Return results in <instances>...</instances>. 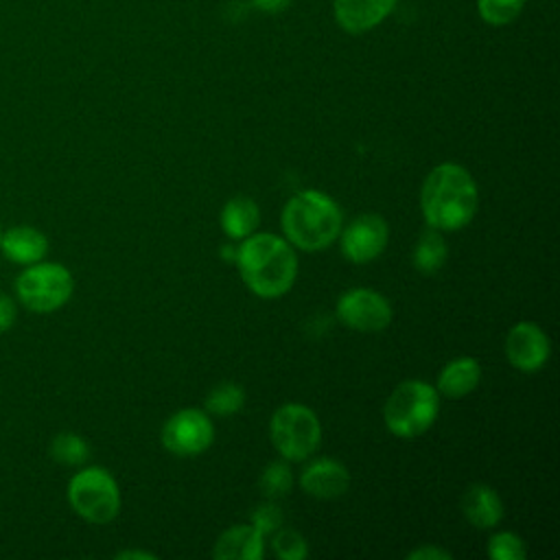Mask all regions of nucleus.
I'll return each mask as SVG.
<instances>
[{
	"label": "nucleus",
	"mask_w": 560,
	"mask_h": 560,
	"mask_svg": "<svg viewBox=\"0 0 560 560\" xmlns=\"http://www.w3.org/2000/svg\"><path fill=\"white\" fill-rule=\"evenodd\" d=\"M214 440V427L201 409H179L162 427V444L177 457H195Z\"/></svg>",
	"instance_id": "nucleus-8"
},
{
	"label": "nucleus",
	"mask_w": 560,
	"mask_h": 560,
	"mask_svg": "<svg viewBox=\"0 0 560 560\" xmlns=\"http://www.w3.org/2000/svg\"><path fill=\"white\" fill-rule=\"evenodd\" d=\"M247 289L258 298L284 295L298 276L293 245L271 232H254L236 245L234 258Z\"/></svg>",
	"instance_id": "nucleus-2"
},
{
	"label": "nucleus",
	"mask_w": 560,
	"mask_h": 560,
	"mask_svg": "<svg viewBox=\"0 0 560 560\" xmlns=\"http://www.w3.org/2000/svg\"><path fill=\"white\" fill-rule=\"evenodd\" d=\"M300 486L308 497L335 499L348 490L350 472L341 462L330 457H319L302 470Z\"/></svg>",
	"instance_id": "nucleus-12"
},
{
	"label": "nucleus",
	"mask_w": 560,
	"mask_h": 560,
	"mask_svg": "<svg viewBox=\"0 0 560 560\" xmlns=\"http://www.w3.org/2000/svg\"><path fill=\"white\" fill-rule=\"evenodd\" d=\"M462 512L477 529H490L503 518V501L494 488L486 483H472L462 497Z\"/></svg>",
	"instance_id": "nucleus-15"
},
{
	"label": "nucleus",
	"mask_w": 560,
	"mask_h": 560,
	"mask_svg": "<svg viewBox=\"0 0 560 560\" xmlns=\"http://www.w3.org/2000/svg\"><path fill=\"white\" fill-rule=\"evenodd\" d=\"M488 556L494 560H523L525 542L512 532H499L488 542Z\"/></svg>",
	"instance_id": "nucleus-25"
},
{
	"label": "nucleus",
	"mask_w": 560,
	"mask_h": 560,
	"mask_svg": "<svg viewBox=\"0 0 560 560\" xmlns=\"http://www.w3.org/2000/svg\"><path fill=\"white\" fill-rule=\"evenodd\" d=\"M74 291V278L59 262H33L15 278V295L33 313H52L61 308Z\"/></svg>",
	"instance_id": "nucleus-6"
},
{
	"label": "nucleus",
	"mask_w": 560,
	"mask_h": 560,
	"mask_svg": "<svg viewBox=\"0 0 560 560\" xmlns=\"http://www.w3.org/2000/svg\"><path fill=\"white\" fill-rule=\"evenodd\" d=\"M260 492L269 499V501H276V499H282L289 494L291 486H293V472L289 468L287 462H271L262 475H260Z\"/></svg>",
	"instance_id": "nucleus-22"
},
{
	"label": "nucleus",
	"mask_w": 560,
	"mask_h": 560,
	"mask_svg": "<svg viewBox=\"0 0 560 560\" xmlns=\"http://www.w3.org/2000/svg\"><path fill=\"white\" fill-rule=\"evenodd\" d=\"M551 352L547 332L534 322H518L505 337V357L521 372H538Z\"/></svg>",
	"instance_id": "nucleus-11"
},
{
	"label": "nucleus",
	"mask_w": 560,
	"mask_h": 560,
	"mask_svg": "<svg viewBox=\"0 0 560 560\" xmlns=\"http://www.w3.org/2000/svg\"><path fill=\"white\" fill-rule=\"evenodd\" d=\"M269 435L284 459L302 462L317 451L322 442V427L313 409L300 402H287L273 411Z\"/></svg>",
	"instance_id": "nucleus-7"
},
{
	"label": "nucleus",
	"mask_w": 560,
	"mask_h": 560,
	"mask_svg": "<svg viewBox=\"0 0 560 560\" xmlns=\"http://www.w3.org/2000/svg\"><path fill=\"white\" fill-rule=\"evenodd\" d=\"M68 503L88 523L105 525L120 512V490L109 470L88 466L68 481Z\"/></svg>",
	"instance_id": "nucleus-5"
},
{
	"label": "nucleus",
	"mask_w": 560,
	"mask_h": 560,
	"mask_svg": "<svg viewBox=\"0 0 560 560\" xmlns=\"http://www.w3.org/2000/svg\"><path fill=\"white\" fill-rule=\"evenodd\" d=\"M282 521H284L282 510H280L273 501L260 503V505L252 512V525H254L262 536L273 534L276 529H280V527H282Z\"/></svg>",
	"instance_id": "nucleus-26"
},
{
	"label": "nucleus",
	"mask_w": 560,
	"mask_h": 560,
	"mask_svg": "<svg viewBox=\"0 0 560 560\" xmlns=\"http://www.w3.org/2000/svg\"><path fill=\"white\" fill-rule=\"evenodd\" d=\"M116 558H118V560H129V558H133V560H153L155 556H153V553H149V551L127 549V551H118V553H116Z\"/></svg>",
	"instance_id": "nucleus-30"
},
{
	"label": "nucleus",
	"mask_w": 560,
	"mask_h": 560,
	"mask_svg": "<svg viewBox=\"0 0 560 560\" xmlns=\"http://www.w3.org/2000/svg\"><path fill=\"white\" fill-rule=\"evenodd\" d=\"M440 398L438 389L424 381H402L389 394L383 418L385 427L405 440L422 435L438 418Z\"/></svg>",
	"instance_id": "nucleus-4"
},
{
	"label": "nucleus",
	"mask_w": 560,
	"mask_h": 560,
	"mask_svg": "<svg viewBox=\"0 0 560 560\" xmlns=\"http://www.w3.org/2000/svg\"><path fill=\"white\" fill-rule=\"evenodd\" d=\"M221 256H223V258H232V260H234V258H236V247H225V245H223Z\"/></svg>",
	"instance_id": "nucleus-31"
},
{
	"label": "nucleus",
	"mask_w": 560,
	"mask_h": 560,
	"mask_svg": "<svg viewBox=\"0 0 560 560\" xmlns=\"http://www.w3.org/2000/svg\"><path fill=\"white\" fill-rule=\"evenodd\" d=\"M0 236H2V228H0Z\"/></svg>",
	"instance_id": "nucleus-32"
},
{
	"label": "nucleus",
	"mask_w": 560,
	"mask_h": 560,
	"mask_svg": "<svg viewBox=\"0 0 560 560\" xmlns=\"http://www.w3.org/2000/svg\"><path fill=\"white\" fill-rule=\"evenodd\" d=\"M477 206V184L472 175L455 162L438 164L422 182L420 210L424 221L433 230H462L472 221Z\"/></svg>",
	"instance_id": "nucleus-1"
},
{
	"label": "nucleus",
	"mask_w": 560,
	"mask_h": 560,
	"mask_svg": "<svg viewBox=\"0 0 560 560\" xmlns=\"http://www.w3.org/2000/svg\"><path fill=\"white\" fill-rule=\"evenodd\" d=\"M339 234H341V254L357 265L378 258L389 238L387 221L374 212L354 217Z\"/></svg>",
	"instance_id": "nucleus-10"
},
{
	"label": "nucleus",
	"mask_w": 560,
	"mask_h": 560,
	"mask_svg": "<svg viewBox=\"0 0 560 560\" xmlns=\"http://www.w3.org/2000/svg\"><path fill=\"white\" fill-rule=\"evenodd\" d=\"M343 217L322 190H302L293 195L282 210L284 238L302 252L326 249L341 232Z\"/></svg>",
	"instance_id": "nucleus-3"
},
{
	"label": "nucleus",
	"mask_w": 560,
	"mask_h": 560,
	"mask_svg": "<svg viewBox=\"0 0 560 560\" xmlns=\"http://www.w3.org/2000/svg\"><path fill=\"white\" fill-rule=\"evenodd\" d=\"M481 381V365L472 357H459L448 361L438 376V392L448 398H462L470 394Z\"/></svg>",
	"instance_id": "nucleus-17"
},
{
	"label": "nucleus",
	"mask_w": 560,
	"mask_h": 560,
	"mask_svg": "<svg viewBox=\"0 0 560 560\" xmlns=\"http://www.w3.org/2000/svg\"><path fill=\"white\" fill-rule=\"evenodd\" d=\"M446 258H448V247H446L442 232L433 230V228L422 232L413 247V254H411V262H413L416 271L427 273V276L435 273L444 267Z\"/></svg>",
	"instance_id": "nucleus-19"
},
{
	"label": "nucleus",
	"mask_w": 560,
	"mask_h": 560,
	"mask_svg": "<svg viewBox=\"0 0 560 560\" xmlns=\"http://www.w3.org/2000/svg\"><path fill=\"white\" fill-rule=\"evenodd\" d=\"M337 317L359 332H378L392 322V304L374 289H350L337 300Z\"/></svg>",
	"instance_id": "nucleus-9"
},
{
	"label": "nucleus",
	"mask_w": 560,
	"mask_h": 560,
	"mask_svg": "<svg viewBox=\"0 0 560 560\" xmlns=\"http://www.w3.org/2000/svg\"><path fill=\"white\" fill-rule=\"evenodd\" d=\"M258 223H260V210L256 201L245 195L232 197L221 210V228L234 241H243L245 236L254 234Z\"/></svg>",
	"instance_id": "nucleus-18"
},
{
	"label": "nucleus",
	"mask_w": 560,
	"mask_h": 560,
	"mask_svg": "<svg viewBox=\"0 0 560 560\" xmlns=\"http://www.w3.org/2000/svg\"><path fill=\"white\" fill-rule=\"evenodd\" d=\"M50 457L63 466H79L90 457V444L79 433L63 431L52 438Z\"/></svg>",
	"instance_id": "nucleus-20"
},
{
	"label": "nucleus",
	"mask_w": 560,
	"mask_h": 560,
	"mask_svg": "<svg viewBox=\"0 0 560 560\" xmlns=\"http://www.w3.org/2000/svg\"><path fill=\"white\" fill-rule=\"evenodd\" d=\"M398 0H335L332 11L337 24L352 35H361L378 26Z\"/></svg>",
	"instance_id": "nucleus-13"
},
{
	"label": "nucleus",
	"mask_w": 560,
	"mask_h": 560,
	"mask_svg": "<svg viewBox=\"0 0 560 560\" xmlns=\"http://www.w3.org/2000/svg\"><path fill=\"white\" fill-rule=\"evenodd\" d=\"M262 551V534L254 525H234L217 538L212 556L217 560H258Z\"/></svg>",
	"instance_id": "nucleus-16"
},
{
	"label": "nucleus",
	"mask_w": 560,
	"mask_h": 560,
	"mask_svg": "<svg viewBox=\"0 0 560 560\" xmlns=\"http://www.w3.org/2000/svg\"><path fill=\"white\" fill-rule=\"evenodd\" d=\"M245 405V392L236 383H219L206 396V409L214 416H232Z\"/></svg>",
	"instance_id": "nucleus-21"
},
{
	"label": "nucleus",
	"mask_w": 560,
	"mask_h": 560,
	"mask_svg": "<svg viewBox=\"0 0 560 560\" xmlns=\"http://www.w3.org/2000/svg\"><path fill=\"white\" fill-rule=\"evenodd\" d=\"M254 9L262 11V13H282L291 0H249Z\"/></svg>",
	"instance_id": "nucleus-29"
},
{
	"label": "nucleus",
	"mask_w": 560,
	"mask_h": 560,
	"mask_svg": "<svg viewBox=\"0 0 560 560\" xmlns=\"http://www.w3.org/2000/svg\"><path fill=\"white\" fill-rule=\"evenodd\" d=\"M525 7V0H477L479 15L490 26L510 24Z\"/></svg>",
	"instance_id": "nucleus-23"
},
{
	"label": "nucleus",
	"mask_w": 560,
	"mask_h": 560,
	"mask_svg": "<svg viewBox=\"0 0 560 560\" xmlns=\"http://www.w3.org/2000/svg\"><path fill=\"white\" fill-rule=\"evenodd\" d=\"M407 558L409 560H451V553L435 545H422V547L409 551Z\"/></svg>",
	"instance_id": "nucleus-28"
},
{
	"label": "nucleus",
	"mask_w": 560,
	"mask_h": 560,
	"mask_svg": "<svg viewBox=\"0 0 560 560\" xmlns=\"http://www.w3.org/2000/svg\"><path fill=\"white\" fill-rule=\"evenodd\" d=\"M18 319V306L15 300L7 293H0V335L7 332Z\"/></svg>",
	"instance_id": "nucleus-27"
},
{
	"label": "nucleus",
	"mask_w": 560,
	"mask_h": 560,
	"mask_svg": "<svg viewBox=\"0 0 560 560\" xmlns=\"http://www.w3.org/2000/svg\"><path fill=\"white\" fill-rule=\"evenodd\" d=\"M271 549L282 560H304L308 556V545L304 536L289 527H280L273 532Z\"/></svg>",
	"instance_id": "nucleus-24"
},
{
	"label": "nucleus",
	"mask_w": 560,
	"mask_h": 560,
	"mask_svg": "<svg viewBox=\"0 0 560 560\" xmlns=\"http://www.w3.org/2000/svg\"><path fill=\"white\" fill-rule=\"evenodd\" d=\"M0 252L15 265H33L44 260L48 238L33 225H15L0 236Z\"/></svg>",
	"instance_id": "nucleus-14"
}]
</instances>
